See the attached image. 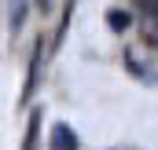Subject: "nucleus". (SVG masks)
<instances>
[{"instance_id":"obj_1","label":"nucleus","mask_w":158,"mask_h":150,"mask_svg":"<svg viewBox=\"0 0 158 150\" xmlns=\"http://www.w3.org/2000/svg\"><path fill=\"white\" fill-rule=\"evenodd\" d=\"M52 147H55V150H74V147H81V143H77V132H74L70 124H55V128H52Z\"/></svg>"},{"instance_id":"obj_2","label":"nucleus","mask_w":158,"mask_h":150,"mask_svg":"<svg viewBox=\"0 0 158 150\" xmlns=\"http://www.w3.org/2000/svg\"><path fill=\"white\" fill-rule=\"evenodd\" d=\"M143 26H147V37L158 44V0H143Z\"/></svg>"},{"instance_id":"obj_3","label":"nucleus","mask_w":158,"mask_h":150,"mask_svg":"<svg viewBox=\"0 0 158 150\" xmlns=\"http://www.w3.org/2000/svg\"><path fill=\"white\" fill-rule=\"evenodd\" d=\"M22 18H26V0H11V7H7V22H11V30H19Z\"/></svg>"},{"instance_id":"obj_4","label":"nucleus","mask_w":158,"mask_h":150,"mask_svg":"<svg viewBox=\"0 0 158 150\" xmlns=\"http://www.w3.org/2000/svg\"><path fill=\"white\" fill-rule=\"evenodd\" d=\"M110 26H114V30H125V26H129V15H125V11H110Z\"/></svg>"}]
</instances>
